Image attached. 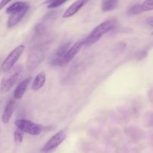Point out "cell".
Here are the masks:
<instances>
[{"mask_svg":"<svg viewBox=\"0 0 153 153\" xmlns=\"http://www.w3.org/2000/svg\"><path fill=\"white\" fill-rule=\"evenodd\" d=\"M82 46H83V42L82 41H79L77 42V43H75V44H73V46L69 49L67 54H66L65 56H64V60H63L62 66L70 63V61L76 56V55L79 53V51H80L81 49L82 48Z\"/></svg>","mask_w":153,"mask_h":153,"instance_id":"obj_8","label":"cell"},{"mask_svg":"<svg viewBox=\"0 0 153 153\" xmlns=\"http://www.w3.org/2000/svg\"><path fill=\"white\" fill-rule=\"evenodd\" d=\"M46 82V74L43 72L38 73L36 76L35 79H34L31 85V89L34 91H37L42 88Z\"/></svg>","mask_w":153,"mask_h":153,"instance_id":"obj_13","label":"cell"},{"mask_svg":"<svg viewBox=\"0 0 153 153\" xmlns=\"http://www.w3.org/2000/svg\"><path fill=\"white\" fill-rule=\"evenodd\" d=\"M15 126L16 128L22 131L23 133H26L32 136L40 135L43 131L42 126L28 120H17L15 121Z\"/></svg>","mask_w":153,"mask_h":153,"instance_id":"obj_3","label":"cell"},{"mask_svg":"<svg viewBox=\"0 0 153 153\" xmlns=\"http://www.w3.org/2000/svg\"><path fill=\"white\" fill-rule=\"evenodd\" d=\"M10 2V0H2L0 1V10H2L4 7V6L7 5L8 3Z\"/></svg>","mask_w":153,"mask_h":153,"instance_id":"obj_20","label":"cell"},{"mask_svg":"<svg viewBox=\"0 0 153 153\" xmlns=\"http://www.w3.org/2000/svg\"><path fill=\"white\" fill-rule=\"evenodd\" d=\"M43 57H44V55H43V52L41 49L36 48V49H33L28 55L26 62V67L28 70H33L34 68H36L43 61Z\"/></svg>","mask_w":153,"mask_h":153,"instance_id":"obj_6","label":"cell"},{"mask_svg":"<svg viewBox=\"0 0 153 153\" xmlns=\"http://www.w3.org/2000/svg\"><path fill=\"white\" fill-rule=\"evenodd\" d=\"M116 20L114 19H108L104 21L101 24L96 27L89 35L83 40V46L88 47V46H92L95 43H97L104 34L108 33V31H111L116 26Z\"/></svg>","mask_w":153,"mask_h":153,"instance_id":"obj_1","label":"cell"},{"mask_svg":"<svg viewBox=\"0 0 153 153\" xmlns=\"http://www.w3.org/2000/svg\"><path fill=\"white\" fill-rule=\"evenodd\" d=\"M119 1L117 0H111V1H103L102 3V10L103 11H111L117 7Z\"/></svg>","mask_w":153,"mask_h":153,"instance_id":"obj_15","label":"cell"},{"mask_svg":"<svg viewBox=\"0 0 153 153\" xmlns=\"http://www.w3.org/2000/svg\"><path fill=\"white\" fill-rule=\"evenodd\" d=\"M30 80H31V79L28 78V79L22 81L16 87V88L14 90V92H13V96H14V98L16 100H20V99L22 98V97L25 94V91H26V89L28 88V85L29 84Z\"/></svg>","mask_w":153,"mask_h":153,"instance_id":"obj_12","label":"cell"},{"mask_svg":"<svg viewBox=\"0 0 153 153\" xmlns=\"http://www.w3.org/2000/svg\"><path fill=\"white\" fill-rule=\"evenodd\" d=\"M23 134L24 133L19 129L16 128L14 131V134H13V138H14L15 143L19 144L23 140Z\"/></svg>","mask_w":153,"mask_h":153,"instance_id":"obj_17","label":"cell"},{"mask_svg":"<svg viewBox=\"0 0 153 153\" xmlns=\"http://www.w3.org/2000/svg\"><path fill=\"white\" fill-rule=\"evenodd\" d=\"M28 8H29V5L26 6V7H25V8L22 9V10H19V11L10 15L8 20H7V28H13V27H14L15 25H17V24L22 20V18L25 16V15L26 14Z\"/></svg>","mask_w":153,"mask_h":153,"instance_id":"obj_9","label":"cell"},{"mask_svg":"<svg viewBox=\"0 0 153 153\" xmlns=\"http://www.w3.org/2000/svg\"><path fill=\"white\" fill-rule=\"evenodd\" d=\"M15 107V102L13 100H10L6 105L4 109L2 115H1V122L3 124H7L11 118Z\"/></svg>","mask_w":153,"mask_h":153,"instance_id":"obj_11","label":"cell"},{"mask_svg":"<svg viewBox=\"0 0 153 153\" xmlns=\"http://www.w3.org/2000/svg\"><path fill=\"white\" fill-rule=\"evenodd\" d=\"M146 23L148 24L149 25L152 26L153 25V16H149L146 19Z\"/></svg>","mask_w":153,"mask_h":153,"instance_id":"obj_21","label":"cell"},{"mask_svg":"<svg viewBox=\"0 0 153 153\" xmlns=\"http://www.w3.org/2000/svg\"><path fill=\"white\" fill-rule=\"evenodd\" d=\"M152 35H153V31H152Z\"/></svg>","mask_w":153,"mask_h":153,"instance_id":"obj_22","label":"cell"},{"mask_svg":"<svg viewBox=\"0 0 153 153\" xmlns=\"http://www.w3.org/2000/svg\"><path fill=\"white\" fill-rule=\"evenodd\" d=\"M141 6L143 11L152 10H153V0L144 1L143 3H141Z\"/></svg>","mask_w":153,"mask_h":153,"instance_id":"obj_18","label":"cell"},{"mask_svg":"<svg viewBox=\"0 0 153 153\" xmlns=\"http://www.w3.org/2000/svg\"><path fill=\"white\" fill-rule=\"evenodd\" d=\"M25 50V46L24 45H19L16 46L14 49L11 51L8 54L4 61L2 62L0 68V71L2 73H8L11 70L13 66L16 63V61L19 60L22 54L23 53Z\"/></svg>","mask_w":153,"mask_h":153,"instance_id":"obj_2","label":"cell"},{"mask_svg":"<svg viewBox=\"0 0 153 153\" xmlns=\"http://www.w3.org/2000/svg\"><path fill=\"white\" fill-rule=\"evenodd\" d=\"M21 70L14 71L13 73L7 74L1 81L0 84V93L1 94H7L13 88L14 84L17 82L21 75Z\"/></svg>","mask_w":153,"mask_h":153,"instance_id":"obj_5","label":"cell"},{"mask_svg":"<svg viewBox=\"0 0 153 153\" xmlns=\"http://www.w3.org/2000/svg\"><path fill=\"white\" fill-rule=\"evenodd\" d=\"M71 47L70 46V42H68L67 43H65L63 46H61L56 52L55 55H53L52 59L50 60V63L52 66H62L63 60H64V56L67 54V51Z\"/></svg>","mask_w":153,"mask_h":153,"instance_id":"obj_7","label":"cell"},{"mask_svg":"<svg viewBox=\"0 0 153 153\" xmlns=\"http://www.w3.org/2000/svg\"><path fill=\"white\" fill-rule=\"evenodd\" d=\"M28 5V4L26 2H24V1H16V2L13 3V4H11L10 6L7 7L6 13L11 15L13 13H16V12L22 10V9L25 8Z\"/></svg>","mask_w":153,"mask_h":153,"instance_id":"obj_14","label":"cell"},{"mask_svg":"<svg viewBox=\"0 0 153 153\" xmlns=\"http://www.w3.org/2000/svg\"><path fill=\"white\" fill-rule=\"evenodd\" d=\"M65 2V0H55V1H51L50 3L47 5V8H55V7H59V6L62 5V4H64Z\"/></svg>","mask_w":153,"mask_h":153,"instance_id":"obj_19","label":"cell"},{"mask_svg":"<svg viewBox=\"0 0 153 153\" xmlns=\"http://www.w3.org/2000/svg\"><path fill=\"white\" fill-rule=\"evenodd\" d=\"M88 1L86 0H79L76 1L65 10V12L63 14V18H69L71 16H74L76 13H77L79 11L81 8L85 5Z\"/></svg>","mask_w":153,"mask_h":153,"instance_id":"obj_10","label":"cell"},{"mask_svg":"<svg viewBox=\"0 0 153 153\" xmlns=\"http://www.w3.org/2000/svg\"><path fill=\"white\" fill-rule=\"evenodd\" d=\"M67 129H62L54 134L43 146L41 152L43 153H50L54 149H56L58 146L62 143V142L67 138Z\"/></svg>","mask_w":153,"mask_h":153,"instance_id":"obj_4","label":"cell"},{"mask_svg":"<svg viewBox=\"0 0 153 153\" xmlns=\"http://www.w3.org/2000/svg\"><path fill=\"white\" fill-rule=\"evenodd\" d=\"M142 12H143V8H142L141 4H137L131 6L128 9V10H127V14L128 16H133V15H137L139 14V13H141Z\"/></svg>","mask_w":153,"mask_h":153,"instance_id":"obj_16","label":"cell"}]
</instances>
